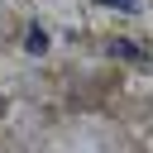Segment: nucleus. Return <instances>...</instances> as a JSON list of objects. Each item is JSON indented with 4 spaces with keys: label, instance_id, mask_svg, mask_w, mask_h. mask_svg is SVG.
Masks as SVG:
<instances>
[{
    "label": "nucleus",
    "instance_id": "obj_1",
    "mask_svg": "<svg viewBox=\"0 0 153 153\" xmlns=\"http://www.w3.org/2000/svg\"><path fill=\"white\" fill-rule=\"evenodd\" d=\"M24 48H29V53H43V48H48V33L33 24V29H29V38H24Z\"/></svg>",
    "mask_w": 153,
    "mask_h": 153
},
{
    "label": "nucleus",
    "instance_id": "obj_3",
    "mask_svg": "<svg viewBox=\"0 0 153 153\" xmlns=\"http://www.w3.org/2000/svg\"><path fill=\"white\" fill-rule=\"evenodd\" d=\"M100 5H115V10H139V0H100Z\"/></svg>",
    "mask_w": 153,
    "mask_h": 153
},
{
    "label": "nucleus",
    "instance_id": "obj_2",
    "mask_svg": "<svg viewBox=\"0 0 153 153\" xmlns=\"http://www.w3.org/2000/svg\"><path fill=\"white\" fill-rule=\"evenodd\" d=\"M110 48H115V53H124V57H143V53H139V48H134V43H129V38H115V43H110Z\"/></svg>",
    "mask_w": 153,
    "mask_h": 153
}]
</instances>
